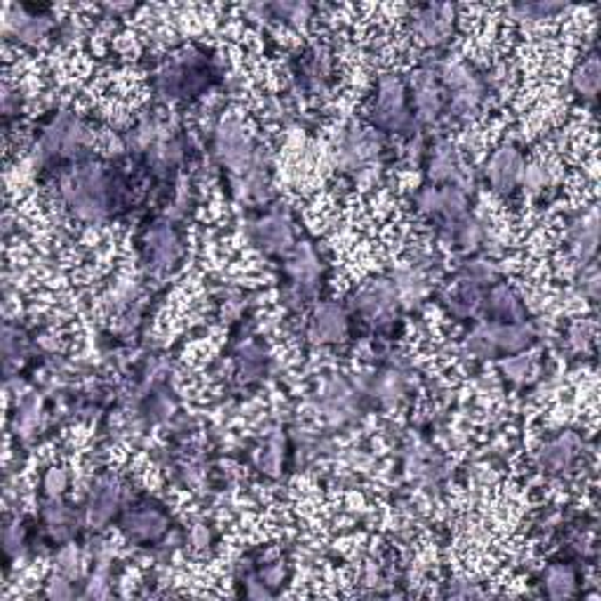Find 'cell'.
Listing matches in <instances>:
<instances>
[{"instance_id":"obj_27","label":"cell","mask_w":601,"mask_h":601,"mask_svg":"<svg viewBox=\"0 0 601 601\" xmlns=\"http://www.w3.org/2000/svg\"><path fill=\"white\" fill-rule=\"evenodd\" d=\"M498 275H500L498 265L493 264V261H484V259L467 261V264H463V268H460V280L479 287V289L486 285H496Z\"/></svg>"},{"instance_id":"obj_40","label":"cell","mask_w":601,"mask_h":601,"mask_svg":"<svg viewBox=\"0 0 601 601\" xmlns=\"http://www.w3.org/2000/svg\"><path fill=\"white\" fill-rule=\"evenodd\" d=\"M3 545H5V552L7 555H20L21 549V529H20V522H7L5 526H3Z\"/></svg>"},{"instance_id":"obj_8","label":"cell","mask_w":601,"mask_h":601,"mask_svg":"<svg viewBox=\"0 0 601 601\" xmlns=\"http://www.w3.org/2000/svg\"><path fill=\"white\" fill-rule=\"evenodd\" d=\"M53 31V20L47 14L31 12L24 5H12L5 17V36L20 45H38Z\"/></svg>"},{"instance_id":"obj_29","label":"cell","mask_w":601,"mask_h":601,"mask_svg":"<svg viewBox=\"0 0 601 601\" xmlns=\"http://www.w3.org/2000/svg\"><path fill=\"white\" fill-rule=\"evenodd\" d=\"M374 394L388 407L400 402V397L404 394V376L400 371H383L381 376H376Z\"/></svg>"},{"instance_id":"obj_10","label":"cell","mask_w":601,"mask_h":601,"mask_svg":"<svg viewBox=\"0 0 601 601\" xmlns=\"http://www.w3.org/2000/svg\"><path fill=\"white\" fill-rule=\"evenodd\" d=\"M581 451V437L571 430L562 433L555 440L545 442L536 453V460L540 470L548 475H566L573 467L575 459Z\"/></svg>"},{"instance_id":"obj_28","label":"cell","mask_w":601,"mask_h":601,"mask_svg":"<svg viewBox=\"0 0 601 601\" xmlns=\"http://www.w3.org/2000/svg\"><path fill=\"white\" fill-rule=\"evenodd\" d=\"M545 588L552 599H566L575 592V575L569 566H552L545 573Z\"/></svg>"},{"instance_id":"obj_33","label":"cell","mask_w":601,"mask_h":601,"mask_svg":"<svg viewBox=\"0 0 601 601\" xmlns=\"http://www.w3.org/2000/svg\"><path fill=\"white\" fill-rule=\"evenodd\" d=\"M54 571L69 575L71 581L80 578V573H83V556H80V549L76 548V545H64V548L57 552V556H54Z\"/></svg>"},{"instance_id":"obj_41","label":"cell","mask_w":601,"mask_h":601,"mask_svg":"<svg viewBox=\"0 0 601 601\" xmlns=\"http://www.w3.org/2000/svg\"><path fill=\"white\" fill-rule=\"evenodd\" d=\"M188 540H191L193 549H207L209 543H212V531H209L207 524H195Z\"/></svg>"},{"instance_id":"obj_18","label":"cell","mask_w":601,"mask_h":601,"mask_svg":"<svg viewBox=\"0 0 601 601\" xmlns=\"http://www.w3.org/2000/svg\"><path fill=\"white\" fill-rule=\"evenodd\" d=\"M430 179L437 183H456L463 188V165L459 149L451 142H442L430 160Z\"/></svg>"},{"instance_id":"obj_5","label":"cell","mask_w":601,"mask_h":601,"mask_svg":"<svg viewBox=\"0 0 601 601\" xmlns=\"http://www.w3.org/2000/svg\"><path fill=\"white\" fill-rule=\"evenodd\" d=\"M453 21H456V7L427 3V5H420L414 10L411 28H414L420 43H426L427 47H440L451 38Z\"/></svg>"},{"instance_id":"obj_38","label":"cell","mask_w":601,"mask_h":601,"mask_svg":"<svg viewBox=\"0 0 601 601\" xmlns=\"http://www.w3.org/2000/svg\"><path fill=\"white\" fill-rule=\"evenodd\" d=\"M578 287H581L582 296L597 301V296H599V272H597L595 264L582 265L581 275H578Z\"/></svg>"},{"instance_id":"obj_15","label":"cell","mask_w":601,"mask_h":601,"mask_svg":"<svg viewBox=\"0 0 601 601\" xmlns=\"http://www.w3.org/2000/svg\"><path fill=\"white\" fill-rule=\"evenodd\" d=\"M394 305H397V294H394L393 282H388V280L369 282L353 298V308L369 317L388 315V313H393Z\"/></svg>"},{"instance_id":"obj_30","label":"cell","mask_w":601,"mask_h":601,"mask_svg":"<svg viewBox=\"0 0 601 601\" xmlns=\"http://www.w3.org/2000/svg\"><path fill=\"white\" fill-rule=\"evenodd\" d=\"M566 10V5H559V3H522V5H512L510 12L515 20L519 21H543L549 20L552 14L562 12Z\"/></svg>"},{"instance_id":"obj_21","label":"cell","mask_w":601,"mask_h":601,"mask_svg":"<svg viewBox=\"0 0 601 601\" xmlns=\"http://www.w3.org/2000/svg\"><path fill=\"white\" fill-rule=\"evenodd\" d=\"M123 529L136 540H156L162 531L167 529V519L156 510H136L125 517Z\"/></svg>"},{"instance_id":"obj_4","label":"cell","mask_w":601,"mask_h":601,"mask_svg":"<svg viewBox=\"0 0 601 601\" xmlns=\"http://www.w3.org/2000/svg\"><path fill=\"white\" fill-rule=\"evenodd\" d=\"M369 118L378 130L388 132H402L407 125H411V116L407 109V87L400 76L386 73L378 78L374 106H371Z\"/></svg>"},{"instance_id":"obj_19","label":"cell","mask_w":601,"mask_h":601,"mask_svg":"<svg viewBox=\"0 0 601 601\" xmlns=\"http://www.w3.org/2000/svg\"><path fill=\"white\" fill-rule=\"evenodd\" d=\"M393 287L394 294H397V301H404L409 305L418 304L427 291L426 271H420V268L411 264L402 265V268L393 272Z\"/></svg>"},{"instance_id":"obj_16","label":"cell","mask_w":601,"mask_h":601,"mask_svg":"<svg viewBox=\"0 0 601 601\" xmlns=\"http://www.w3.org/2000/svg\"><path fill=\"white\" fill-rule=\"evenodd\" d=\"M482 327H484L486 337L491 338L493 348L503 350V353H522L536 338L533 327L526 322H489Z\"/></svg>"},{"instance_id":"obj_36","label":"cell","mask_w":601,"mask_h":601,"mask_svg":"<svg viewBox=\"0 0 601 601\" xmlns=\"http://www.w3.org/2000/svg\"><path fill=\"white\" fill-rule=\"evenodd\" d=\"M69 470L64 466H53L43 477V486L50 498H61V493L69 489Z\"/></svg>"},{"instance_id":"obj_22","label":"cell","mask_w":601,"mask_h":601,"mask_svg":"<svg viewBox=\"0 0 601 601\" xmlns=\"http://www.w3.org/2000/svg\"><path fill=\"white\" fill-rule=\"evenodd\" d=\"M599 83H601L599 59H597V54H589V57L575 66L573 73H571V87H573L582 99H595L597 92H599Z\"/></svg>"},{"instance_id":"obj_14","label":"cell","mask_w":601,"mask_h":601,"mask_svg":"<svg viewBox=\"0 0 601 601\" xmlns=\"http://www.w3.org/2000/svg\"><path fill=\"white\" fill-rule=\"evenodd\" d=\"M149 265L153 271H169L182 259V242L167 223H158L149 233Z\"/></svg>"},{"instance_id":"obj_37","label":"cell","mask_w":601,"mask_h":601,"mask_svg":"<svg viewBox=\"0 0 601 601\" xmlns=\"http://www.w3.org/2000/svg\"><path fill=\"white\" fill-rule=\"evenodd\" d=\"M45 595L50 597V599H73L76 597V589H73L71 585V578L64 573H59V571H54L50 578H47V588H45Z\"/></svg>"},{"instance_id":"obj_7","label":"cell","mask_w":601,"mask_h":601,"mask_svg":"<svg viewBox=\"0 0 601 601\" xmlns=\"http://www.w3.org/2000/svg\"><path fill=\"white\" fill-rule=\"evenodd\" d=\"M524 172V158L515 143H503L486 162V179L496 193H512Z\"/></svg>"},{"instance_id":"obj_32","label":"cell","mask_w":601,"mask_h":601,"mask_svg":"<svg viewBox=\"0 0 601 601\" xmlns=\"http://www.w3.org/2000/svg\"><path fill=\"white\" fill-rule=\"evenodd\" d=\"M498 367H500V374L512 383H524L533 371H536V367H533V357L531 355L505 357V360H500Z\"/></svg>"},{"instance_id":"obj_9","label":"cell","mask_w":601,"mask_h":601,"mask_svg":"<svg viewBox=\"0 0 601 601\" xmlns=\"http://www.w3.org/2000/svg\"><path fill=\"white\" fill-rule=\"evenodd\" d=\"M249 240L265 254H287L294 247V231L287 216L268 214L249 226Z\"/></svg>"},{"instance_id":"obj_6","label":"cell","mask_w":601,"mask_h":601,"mask_svg":"<svg viewBox=\"0 0 601 601\" xmlns=\"http://www.w3.org/2000/svg\"><path fill=\"white\" fill-rule=\"evenodd\" d=\"M357 394L355 388L350 386L341 374L329 376L324 381L322 390H320V397H317V411L329 418L331 423H345V420L353 418V411H355Z\"/></svg>"},{"instance_id":"obj_17","label":"cell","mask_w":601,"mask_h":601,"mask_svg":"<svg viewBox=\"0 0 601 601\" xmlns=\"http://www.w3.org/2000/svg\"><path fill=\"white\" fill-rule=\"evenodd\" d=\"M414 106L420 123H433L442 110V94L430 69H423L414 78Z\"/></svg>"},{"instance_id":"obj_42","label":"cell","mask_w":601,"mask_h":601,"mask_svg":"<svg viewBox=\"0 0 601 601\" xmlns=\"http://www.w3.org/2000/svg\"><path fill=\"white\" fill-rule=\"evenodd\" d=\"M261 581L268 585V588H275L280 582L285 581V569H282V564H271V566H265L261 571Z\"/></svg>"},{"instance_id":"obj_34","label":"cell","mask_w":601,"mask_h":601,"mask_svg":"<svg viewBox=\"0 0 601 601\" xmlns=\"http://www.w3.org/2000/svg\"><path fill=\"white\" fill-rule=\"evenodd\" d=\"M595 338V322L592 320H575L569 327V334H566V341H569L571 348L575 353H585L589 348V343Z\"/></svg>"},{"instance_id":"obj_24","label":"cell","mask_w":601,"mask_h":601,"mask_svg":"<svg viewBox=\"0 0 601 601\" xmlns=\"http://www.w3.org/2000/svg\"><path fill=\"white\" fill-rule=\"evenodd\" d=\"M486 235H489V228L477 216H463V219L453 223V240L466 252H475L479 245H484Z\"/></svg>"},{"instance_id":"obj_1","label":"cell","mask_w":601,"mask_h":601,"mask_svg":"<svg viewBox=\"0 0 601 601\" xmlns=\"http://www.w3.org/2000/svg\"><path fill=\"white\" fill-rule=\"evenodd\" d=\"M110 183L102 165H83L61 182V198L80 221H104L110 212Z\"/></svg>"},{"instance_id":"obj_35","label":"cell","mask_w":601,"mask_h":601,"mask_svg":"<svg viewBox=\"0 0 601 601\" xmlns=\"http://www.w3.org/2000/svg\"><path fill=\"white\" fill-rule=\"evenodd\" d=\"M463 348H466L472 357H479V360H489V357H493L498 353V350L493 348L491 338L486 337V331L482 324H479L472 334H467Z\"/></svg>"},{"instance_id":"obj_20","label":"cell","mask_w":601,"mask_h":601,"mask_svg":"<svg viewBox=\"0 0 601 601\" xmlns=\"http://www.w3.org/2000/svg\"><path fill=\"white\" fill-rule=\"evenodd\" d=\"M486 308L491 311V315L498 320H505V322H524V305L519 301V296L508 285H498L489 291L486 296Z\"/></svg>"},{"instance_id":"obj_26","label":"cell","mask_w":601,"mask_h":601,"mask_svg":"<svg viewBox=\"0 0 601 601\" xmlns=\"http://www.w3.org/2000/svg\"><path fill=\"white\" fill-rule=\"evenodd\" d=\"M549 182H552V169H549L548 160H533L529 165H524L519 183H522L526 195H540L549 186Z\"/></svg>"},{"instance_id":"obj_31","label":"cell","mask_w":601,"mask_h":601,"mask_svg":"<svg viewBox=\"0 0 601 601\" xmlns=\"http://www.w3.org/2000/svg\"><path fill=\"white\" fill-rule=\"evenodd\" d=\"M256 466L264 475L278 477L280 467H282V437L280 435H272L271 442L261 449L256 456Z\"/></svg>"},{"instance_id":"obj_25","label":"cell","mask_w":601,"mask_h":601,"mask_svg":"<svg viewBox=\"0 0 601 601\" xmlns=\"http://www.w3.org/2000/svg\"><path fill=\"white\" fill-rule=\"evenodd\" d=\"M40 414H43V402L36 393H28L24 400L17 404V435L28 437L38 430Z\"/></svg>"},{"instance_id":"obj_39","label":"cell","mask_w":601,"mask_h":601,"mask_svg":"<svg viewBox=\"0 0 601 601\" xmlns=\"http://www.w3.org/2000/svg\"><path fill=\"white\" fill-rule=\"evenodd\" d=\"M85 597H87V599H106V597H110V588L104 571L99 569L97 573L92 575L90 582H87V588H85Z\"/></svg>"},{"instance_id":"obj_23","label":"cell","mask_w":601,"mask_h":601,"mask_svg":"<svg viewBox=\"0 0 601 601\" xmlns=\"http://www.w3.org/2000/svg\"><path fill=\"white\" fill-rule=\"evenodd\" d=\"M43 517H45L47 526L53 531V536L59 538V540H66L76 531V512H73L71 505L61 503L59 498H53L45 505Z\"/></svg>"},{"instance_id":"obj_13","label":"cell","mask_w":601,"mask_h":601,"mask_svg":"<svg viewBox=\"0 0 601 601\" xmlns=\"http://www.w3.org/2000/svg\"><path fill=\"white\" fill-rule=\"evenodd\" d=\"M597 245H599V216H597V207H592L588 214L578 216L573 226H569L571 256L581 265L592 264Z\"/></svg>"},{"instance_id":"obj_3","label":"cell","mask_w":601,"mask_h":601,"mask_svg":"<svg viewBox=\"0 0 601 601\" xmlns=\"http://www.w3.org/2000/svg\"><path fill=\"white\" fill-rule=\"evenodd\" d=\"M214 149L221 165H226L233 175L245 176L254 165L256 158V143L245 125L240 123L238 118H223L216 125V134H214Z\"/></svg>"},{"instance_id":"obj_2","label":"cell","mask_w":601,"mask_h":601,"mask_svg":"<svg viewBox=\"0 0 601 601\" xmlns=\"http://www.w3.org/2000/svg\"><path fill=\"white\" fill-rule=\"evenodd\" d=\"M90 130L73 110H59L38 142L40 158H73L90 143Z\"/></svg>"},{"instance_id":"obj_11","label":"cell","mask_w":601,"mask_h":601,"mask_svg":"<svg viewBox=\"0 0 601 601\" xmlns=\"http://www.w3.org/2000/svg\"><path fill=\"white\" fill-rule=\"evenodd\" d=\"M348 334V315L341 305L334 301H324L315 305L311 317V337L320 345H331V343H341Z\"/></svg>"},{"instance_id":"obj_12","label":"cell","mask_w":601,"mask_h":601,"mask_svg":"<svg viewBox=\"0 0 601 601\" xmlns=\"http://www.w3.org/2000/svg\"><path fill=\"white\" fill-rule=\"evenodd\" d=\"M120 493H123L120 482L116 477H110V475L99 477L92 484L90 500H87V517H90L92 526L102 529L113 519L118 505H120Z\"/></svg>"},{"instance_id":"obj_43","label":"cell","mask_w":601,"mask_h":601,"mask_svg":"<svg viewBox=\"0 0 601 601\" xmlns=\"http://www.w3.org/2000/svg\"><path fill=\"white\" fill-rule=\"evenodd\" d=\"M249 597H254V599H264V597H271V592L264 588V582L252 581L249 582Z\"/></svg>"}]
</instances>
